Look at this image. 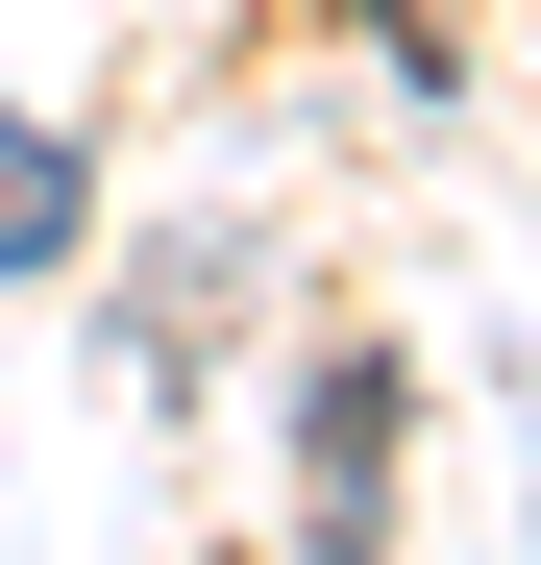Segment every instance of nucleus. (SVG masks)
I'll return each mask as SVG.
<instances>
[{
    "mask_svg": "<svg viewBox=\"0 0 541 565\" xmlns=\"http://www.w3.org/2000/svg\"><path fill=\"white\" fill-rule=\"evenodd\" d=\"M0 270H74V148L0 124Z\"/></svg>",
    "mask_w": 541,
    "mask_h": 565,
    "instance_id": "1",
    "label": "nucleus"
}]
</instances>
